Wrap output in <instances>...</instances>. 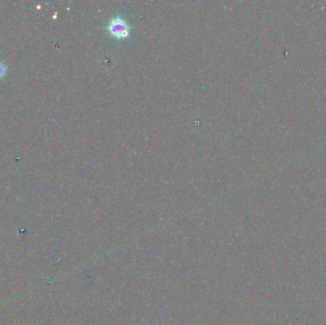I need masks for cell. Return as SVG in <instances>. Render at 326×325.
I'll list each match as a JSON object with an SVG mask.
<instances>
[{
  "label": "cell",
  "mask_w": 326,
  "mask_h": 325,
  "mask_svg": "<svg viewBox=\"0 0 326 325\" xmlns=\"http://www.w3.org/2000/svg\"><path fill=\"white\" fill-rule=\"evenodd\" d=\"M109 33L116 38H126L130 34V25L124 18L116 17L111 19L108 25Z\"/></svg>",
  "instance_id": "cell-1"
},
{
  "label": "cell",
  "mask_w": 326,
  "mask_h": 325,
  "mask_svg": "<svg viewBox=\"0 0 326 325\" xmlns=\"http://www.w3.org/2000/svg\"><path fill=\"white\" fill-rule=\"evenodd\" d=\"M7 73H8V67L3 61L0 60V80L5 77Z\"/></svg>",
  "instance_id": "cell-2"
}]
</instances>
